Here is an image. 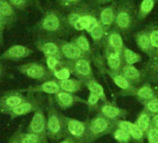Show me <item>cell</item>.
Wrapping results in <instances>:
<instances>
[{
    "label": "cell",
    "mask_w": 158,
    "mask_h": 143,
    "mask_svg": "<svg viewBox=\"0 0 158 143\" xmlns=\"http://www.w3.org/2000/svg\"><path fill=\"white\" fill-rule=\"evenodd\" d=\"M69 26L66 16L55 9H48L44 11L40 21L35 24V31L37 34L48 35L56 37H65L69 35Z\"/></svg>",
    "instance_id": "obj_1"
},
{
    "label": "cell",
    "mask_w": 158,
    "mask_h": 143,
    "mask_svg": "<svg viewBox=\"0 0 158 143\" xmlns=\"http://www.w3.org/2000/svg\"><path fill=\"white\" fill-rule=\"evenodd\" d=\"M67 22L76 31L89 32L98 22V10L89 3H83L72 10L66 15Z\"/></svg>",
    "instance_id": "obj_2"
},
{
    "label": "cell",
    "mask_w": 158,
    "mask_h": 143,
    "mask_svg": "<svg viewBox=\"0 0 158 143\" xmlns=\"http://www.w3.org/2000/svg\"><path fill=\"white\" fill-rule=\"evenodd\" d=\"M138 10L132 0H121L116 8L114 27L124 35H129L136 27Z\"/></svg>",
    "instance_id": "obj_3"
},
{
    "label": "cell",
    "mask_w": 158,
    "mask_h": 143,
    "mask_svg": "<svg viewBox=\"0 0 158 143\" xmlns=\"http://www.w3.org/2000/svg\"><path fill=\"white\" fill-rule=\"evenodd\" d=\"M47 109V128L48 138L52 140H59L65 136L63 114L60 113L55 106L54 98L48 97Z\"/></svg>",
    "instance_id": "obj_4"
},
{
    "label": "cell",
    "mask_w": 158,
    "mask_h": 143,
    "mask_svg": "<svg viewBox=\"0 0 158 143\" xmlns=\"http://www.w3.org/2000/svg\"><path fill=\"white\" fill-rule=\"evenodd\" d=\"M114 127L115 121H112L98 113L89 122L86 143H93L98 138L111 134Z\"/></svg>",
    "instance_id": "obj_5"
},
{
    "label": "cell",
    "mask_w": 158,
    "mask_h": 143,
    "mask_svg": "<svg viewBox=\"0 0 158 143\" xmlns=\"http://www.w3.org/2000/svg\"><path fill=\"white\" fill-rule=\"evenodd\" d=\"M44 100L40 102L35 111L34 112V115L29 123L27 127V131L34 133L40 137L42 143H48V128H47V117L45 115L44 111Z\"/></svg>",
    "instance_id": "obj_6"
},
{
    "label": "cell",
    "mask_w": 158,
    "mask_h": 143,
    "mask_svg": "<svg viewBox=\"0 0 158 143\" xmlns=\"http://www.w3.org/2000/svg\"><path fill=\"white\" fill-rule=\"evenodd\" d=\"M65 136L73 137L76 143H86L89 122L80 121L63 114Z\"/></svg>",
    "instance_id": "obj_7"
},
{
    "label": "cell",
    "mask_w": 158,
    "mask_h": 143,
    "mask_svg": "<svg viewBox=\"0 0 158 143\" xmlns=\"http://www.w3.org/2000/svg\"><path fill=\"white\" fill-rule=\"evenodd\" d=\"M17 70L23 76L38 82H45L53 79L52 72L41 63L27 62L17 66Z\"/></svg>",
    "instance_id": "obj_8"
},
{
    "label": "cell",
    "mask_w": 158,
    "mask_h": 143,
    "mask_svg": "<svg viewBox=\"0 0 158 143\" xmlns=\"http://www.w3.org/2000/svg\"><path fill=\"white\" fill-rule=\"evenodd\" d=\"M65 65L70 68L72 76H73L75 78L81 79L83 81L94 78L90 58H81L75 60H65Z\"/></svg>",
    "instance_id": "obj_9"
},
{
    "label": "cell",
    "mask_w": 158,
    "mask_h": 143,
    "mask_svg": "<svg viewBox=\"0 0 158 143\" xmlns=\"http://www.w3.org/2000/svg\"><path fill=\"white\" fill-rule=\"evenodd\" d=\"M60 38L56 36L37 34L35 47L44 54V56H56L63 59L60 52Z\"/></svg>",
    "instance_id": "obj_10"
},
{
    "label": "cell",
    "mask_w": 158,
    "mask_h": 143,
    "mask_svg": "<svg viewBox=\"0 0 158 143\" xmlns=\"http://www.w3.org/2000/svg\"><path fill=\"white\" fill-rule=\"evenodd\" d=\"M37 94H38L37 96H34V93H28V98L24 102L13 108L11 111H10L7 113V115L10 116V119L14 120L18 117L24 116L32 112H35L37 106L40 104V102H42L44 100V98L40 95V93Z\"/></svg>",
    "instance_id": "obj_11"
},
{
    "label": "cell",
    "mask_w": 158,
    "mask_h": 143,
    "mask_svg": "<svg viewBox=\"0 0 158 143\" xmlns=\"http://www.w3.org/2000/svg\"><path fill=\"white\" fill-rule=\"evenodd\" d=\"M27 98L28 96L26 97L23 92L21 91V89H13L4 92V94L0 98V113L7 114L13 108L24 102Z\"/></svg>",
    "instance_id": "obj_12"
},
{
    "label": "cell",
    "mask_w": 158,
    "mask_h": 143,
    "mask_svg": "<svg viewBox=\"0 0 158 143\" xmlns=\"http://www.w3.org/2000/svg\"><path fill=\"white\" fill-rule=\"evenodd\" d=\"M116 8H117V3L114 1L112 4L100 8L98 10L99 22H101V24L103 26V28L107 33L114 26Z\"/></svg>",
    "instance_id": "obj_13"
},
{
    "label": "cell",
    "mask_w": 158,
    "mask_h": 143,
    "mask_svg": "<svg viewBox=\"0 0 158 143\" xmlns=\"http://www.w3.org/2000/svg\"><path fill=\"white\" fill-rule=\"evenodd\" d=\"M98 113L112 120L117 121L119 119H124L127 115V112L125 109L120 108L116 103L112 101L102 102L98 110Z\"/></svg>",
    "instance_id": "obj_14"
},
{
    "label": "cell",
    "mask_w": 158,
    "mask_h": 143,
    "mask_svg": "<svg viewBox=\"0 0 158 143\" xmlns=\"http://www.w3.org/2000/svg\"><path fill=\"white\" fill-rule=\"evenodd\" d=\"M60 47L61 56L65 60H75L81 58H90L87 54H85L72 41H66L60 39Z\"/></svg>",
    "instance_id": "obj_15"
},
{
    "label": "cell",
    "mask_w": 158,
    "mask_h": 143,
    "mask_svg": "<svg viewBox=\"0 0 158 143\" xmlns=\"http://www.w3.org/2000/svg\"><path fill=\"white\" fill-rule=\"evenodd\" d=\"M34 50L28 47L22 46V45H15L11 46L7 48L1 55L0 59L4 60H20L25 58H28L33 54Z\"/></svg>",
    "instance_id": "obj_16"
},
{
    "label": "cell",
    "mask_w": 158,
    "mask_h": 143,
    "mask_svg": "<svg viewBox=\"0 0 158 143\" xmlns=\"http://www.w3.org/2000/svg\"><path fill=\"white\" fill-rule=\"evenodd\" d=\"M53 98H54L55 102L58 104V106L61 110H67L77 103L87 104V100H84L80 97H78L75 94L65 92L62 90H60V92L55 94L53 96Z\"/></svg>",
    "instance_id": "obj_17"
},
{
    "label": "cell",
    "mask_w": 158,
    "mask_h": 143,
    "mask_svg": "<svg viewBox=\"0 0 158 143\" xmlns=\"http://www.w3.org/2000/svg\"><path fill=\"white\" fill-rule=\"evenodd\" d=\"M23 93H46L48 95H55L60 91V87L59 85V81L56 79H50L45 82H41V84L36 86H32L27 88L21 89Z\"/></svg>",
    "instance_id": "obj_18"
},
{
    "label": "cell",
    "mask_w": 158,
    "mask_h": 143,
    "mask_svg": "<svg viewBox=\"0 0 158 143\" xmlns=\"http://www.w3.org/2000/svg\"><path fill=\"white\" fill-rule=\"evenodd\" d=\"M105 73L116 85V87H118L121 89V92L119 93V95L121 96H126L127 93H128L136 88V86H134L121 72H114L110 69H105Z\"/></svg>",
    "instance_id": "obj_19"
},
{
    "label": "cell",
    "mask_w": 158,
    "mask_h": 143,
    "mask_svg": "<svg viewBox=\"0 0 158 143\" xmlns=\"http://www.w3.org/2000/svg\"><path fill=\"white\" fill-rule=\"evenodd\" d=\"M124 41L122 34L119 30H117L114 26L107 33L105 44H104V49H110L115 52L122 53L124 48Z\"/></svg>",
    "instance_id": "obj_20"
},
{
    "label": "cell",
    "mask_w": 158,
    "mask_h": 143,
    "mask_svg": "<svg viewBox=\"0 0 158 143\" xmlns=\"http://www.w3.org/2000/svg\"><path fill=\"white\" fill-rule=\"evenodd\" d=\"M121 73L136 87H137V85L141 84L144 81V79L146 78L144 70L139 71L134 65H128V64L124 63V65L121 69Z\"/></svg>",
    "instance_id": "obj_21"
},
{
    "label": "cell",
    "mask_w": 158,
    "mask_h": 143,
    "mask_svg": "<svg viewBox=\"0 0 158 143\" xmlns=\"http://www.w3.org/2000/svg\"><path fill=\"white\" fill-rule=\"evenodd\" d=\"M126 96H132L137 98V100L140 102L143 100H151L156 97V92L153 90L150 84H142L139 87H136L133 90L129 91L126 94Z\"/></svg>",
    "instance_id": "obj_22"
},
{
    "label": "cell",
    "mask_w": 158,
    "mask_h": 143,
    "mask_svg": "<svg viewBox=\"0 0 158 143\" xmlns=\"http://www.w3.org/2000/svg\"><path fill=\"white\" fill-rule=\"evenodd\" d=\"M104 59L110 70L114 72H121V69L124 65L122 53L110 49H104Z\"/></svg>",
    "instance_id": "obj_23"
},
{
    "label": "cell",
    "mask_w": 158,
    "mask_h": 143,
    "mask_svg": "<svg viewBox=\"0 0 158 143\" xmlns=\"http://www.w3.org/2000/svg\"><path fill=\"white\" fill-rule=\"evenodd\" d=\"M134 38L137 43L138 47L150 58L151 53H152V47H151V42H150V37H149L147 27L145 29H142L137 32L134 35Z\"/></svg>",
    "instance_id": "obj_24"
},
{
    "label": "cell",
    "mask_w": 158,
    "mask_h": 143,
    "mask_svg": "<svg viewBox=\"0 0 158 143\" xmlns=\"http://www.w3.org/2000/svg\"><path fill=\"white\" fill-rule=\"evenodd\" d=\"M89 34L93 41L94 48H101L102 47H104L107 32L100 22L89 32Z\"/></svg>",
    "instance_id": "obj_25"
},
{
    "label": "cell",
    "mask_w": 158,
    "mask_h": 143,
    "mask_svg": "<svg viewBox=\"0 0 158 143\" xmlns=\"http://www.w3.org/2000/svg\"><path fill=\"white\" fill-rule=\"evenodd\" d=\"M59 85L60 87V90L73 93V94H75L76 92L80 91L85 87L83 80L75 78V77L59 81Z\"/></svg>",
    "instance_id": "obj_26"
},
{
    "label": "cell",
    "mask_w": 158,
    "mask_h": 143,
    "mask_svg": "<svg viewBox=\"0 0 158 143\" xmlns=\"http://www.w3.org/2000/svg\"><path fill=\"white\" fill-rule=\"evenodd\" d=\"M147 29L152 47L150 59H154L158 56V23H152L147 26Z\"/></svg>",
    "instance_id": "obj_27"
},
{
    "label": "cell",
    "mask_w": 158,
    "mask_h": 143,
    "mask_svg": "<svg viewBox=\"0 0 158 143\" xmlns=\"http://www.w3.org/2000/svg\"><path fill=\"white\" fill-rule=\"evenodd\" d=\"M0 13L8 19L10 26L13 25L18 20L17 10L10 5L8 0H0Z\"/></svg>",
    "instance_id": "obj_28"
},
{
    "label": "cell",
    "mask_w": 158,
    "mask_h": 143,
    "mask_svg": "<svg viewBox=\"0 0 158 143\" xmlns=\"http://www.w3.org/2000/svg\"><path fill=\"white\" fill-rule=\"evenodd\" d=\"M84 84H85V87L89 89V92L97 95L101 100L102 102H105V101H108V99L105 95V92H104V89L102 87V85L94 78H91V79H89V80H86L84 81Z\"/></svg>",
    "instance_id": "obj_29"
},
{
    "label": "cell",
    "mask_w": 158,
    "mask_h": 143,
    "mask_svg": "<svg viewBox=\"0 0 158 143\" xmlns=\"http://www.w3.org/2000/svg\"><path fill=\"white\" fill-rule=\"evenodd\" d=\"M72 42H73L79 48H80L85 54H87L89 57H91L94 53V48L91 47L89 40L86 36V35H78L72 39Z\"/></svg>",
    "instance_id": "obj_30"
},
{
    "label": "cell",
    "mask_w": 158,
    "mask_h": 143,
    "mask_svg": "<svg viewBox=\"0 0 158 143\" xmlns=\"http://www.w3.org/2000/svg\"><path fill=\"white\" fill-rule=\"evenodd\" d=\"M145 134L149 131V129L152 126V114L147 112L145 109H143L139 114L138 115L137 119L134 122Z\"/></svg>",
    "instance_id": "obj_31"
},
{
    "label": "cell",
    "mask_w": 158,
    "mask_h": 143,
    "mask_svg": "<svg viewBox=\"0 0 158 143\" xmlns=\"http://www.w3.org/2000/svg\"><path fill=\"white\" fill-rule=\"evenodd\" d=\"M146 78L152 83L158 82V59H150L146 66L143 68Z\"/></svg>",
    "instance_id": "obj_32"
},
{
    "label": "cell",
    "mask_w": 158,
    "mask_h": 143,
    "mask_svg": "<svg viewBox=\"0 0 158 143\" xmlns=\"http://www.w3.org/2000/svg\"><path fill=\"white\" fill-rule=\"evenodd\" d=\"M155 0H141L138 10V20H144L152 10Z\"/></svg>",
    "instance_id": "obj_33"
},
{
    "label": "cell",
    "mask_w": 158,
    "mask_h": 143,
    "mask_svg": "<svg viewBox=\"0 0 158 143\" xmlns=\"http://www.w3.org/2000/svg\"><path fill=\"white\" fill-rule=\"evenodd\" d=\"M122 57H123L124 63L128 64V65H134L135 63L141 61V56L139 53H137V52L131 50L130 48L127 47L126 46L123 48Z\"/></svg>",
    "instance_id": "obj_34"
},
{
    "label": "cell",
    "mask_w": 158,
    "mask_h": 143,
    "mask_svg": "<svg viewBox=\"0 0 158 143\" xmlns=\"http://www.w3.org/2000/svg\"><path fill=\"white\" fill-rule=\"evenodd\" d=\"M112 136L118 142V143H130L132 140V137L131 135L127 132L126 130L119 128L115 125V127L114 128V130L112 131Z\"/></svg>",
    "instance_id": "obj_35"
},
{
    "label": "cell",
    "mask_w": 158,
    "mask_h": 143,
    "mask_svg": "<svg viewBox=\"0 0 158 143\" xmlns=\"http://www.w3.org/2000/svg\"><path fill=\"white\" fill-rule=\"evenodd\" d=\"M18 137L21 141V143H42V140L39 136L31 133V132H23L22 130L18 129L16 131Z\"/></svg>",
    "instance_id": "obj_36"
},
{
    "label": "cell",
    "mask_w": 158,
    "mask_h": 143,
    "mask_svg": "<svg viewBox=\"0 0 158 143\" xmlns=\"http://www.w3.org/2000/svg\"><path fill=\"white\" fill-rule=\"evenodd\" d=\"M46 58V64L47 67L51 71H56L57 69L60 68L61 66L64 65L65 59L56 57V56H45Z\"/></svg>",
    "instance_id": "obj_37"
},
{
    "label": "cell",
    "mask_w": 158,
    "mask_h": 143,
    "mask_svg": "<svg viewBox=\"0 0 158 143\" xmlns=\"http://www.w3.org/2000/svg\"><path fill=\"white\" fill-rule=\"evenodd\" d=\"M52 74H53V78H55L58 81L69 79L70 76H72L71 70H70V68L67 65H65V62H64L63 66H61L60 68L57 69L56 71H53Z\"/></svg>",
    "instance_id": "obj_38"
},
{
    "label": "cell",
    "mask_w": 158,
    "mask_h": 143,
    "mask_svg": "<svg viewBox=\"0 0 158 143\" xmlns=\"http://www.w3.org/2000/svg\"><path fill=\"white\" fill-rule=\"evenodd\" d=\"M140 103L143 105L144 109L147 112H149L152 115L158 114V96L148 100L140 101Z\"/></svg>",
    "instance_id": "obj_39"
},
{
    "label": "cell",
    "mask_w": 158,
    "mask_h": 143,
    "mask_svg": "<svg viewBox=\"0 0 158 143\" xmlns=\"http://www.w3.org/2000/svg\"><path fill=\"white\" fill-rule=\"evenodd\" d=\"M100 100H101V99L97 95H95V94H93L91 92L89 93V95L88 97V100H87V105H88V107L89 108V110L91 112L92 111H97L98 112L99 107H100V105H99Z\"/></svg>",
    "instance_id": "obj_40"
},
{
    "label": "cell",
    "mask_w": 158,
    "mask_h": 143,
    "mask_svg": "<svg viewBox=\"0 0 158 143\" xmlns=\"http://www.w3.org/2000/svg\"><path fill=\"white\" fill-rule=\"evenodd\" d=\"M84 0H58L60 8L65 10H72L79 5L83 4Z\"/></svg>",
    "instance_id": "obj_41"
},
{
    "label": "cell",
    "mask_w": 158,
    "mask_h": 143,
    "mask_svg": "<svg viewBox=\"0 0 158 143\" xmlns=\"http://www.w3.org/2000/svg\"><path fill=\"white\" fill-rule=\"evenodd\" d=\"M8 1L17 11H23L32 5L27 0H8Z\"/></svg>",
    "instance_id": "obj_42"
},
{
    "label": "cell",
    "mask_w": 158,
    "mask_h": 143,
    "mask_svg": "<svg viewBox=\"0 0 158 143\" xmlns=\"http://www.w3.org/2000/svg\"><path fill=\"white\" fill-rule=\"evenodd\" d=\"M148 143H158V128L152 125L146 134Z\"/></svg>",
    "instance_id": "obj_43"
},
{
    "label": "cell",
    "mask_w": 158,
    "mask_h": 143,
    "mask_svg": "<svg viewBox=\"0 0 158 143\" xmlns=\"http://www.w3.org/2000/svg\"><path fill=\"white\" fill-rule=\"evenodd\" d=\"M9 26H10V23L9 22L8 19L0 13V45H2L3 38H4V32Z\"/></svg>",
    "instance_id": "obj_44"
},
{
    "label": "cell",
    "mask_w": 158,
    "mask_h": 143,
    "mask_svg": "<svg viewBox=\"0 0 158 143\" xmlns=\"http://www.w3.org/2000/svg\"><path fill=\"white\" fill-rule=\"evenodd\" d=\"M114 0H89V4L91 5L92 7H98L101 5L108 4L111 2H114Z\"/></svg>",
    "instance_id": "obj_45"
},
{
    "label": "cell",
    "mask_w": 158,
    "mask_h": 143,
    "mask_svg": "<svg viewBox=\"0 0 158 143\" xmlns=\"http://www.w3.org/2000/svg\"><path fill=\"white\" fill-rule=\"evenodd\" d=\"M60 143H76V141L69 136H64L63 138L60 141Z\"/></svg>",
    "instance_id": "obj_46"
},
{
    "label": "cell",
    "mask_w": 158,
    "mask_h": 143,
    "mask_svg": "<svg viewBox=\"0 0 158 143\" xmlns=\"http://www.w3.org/2000/svg\"><path fill=\"white\" fill-rule=\"evenodd\" d=\"M9 143H21V141H20V139H19L18 135H17L16 132L11 136V137L9 140Z\"/></svg>",
    "instance_id": "obj_47"
},
{
    "label": "cell",
    "mask_w": 158,
    "mask_h": 143,
    "mask_svg": "<svg viewBox=\"0 0 158 143\" xmlns=\"http://www.w3.org/2000/svg\"><path fill=\"white\" fill-rule=\"evenodd\" d=\"M152 125L158 128V114L152 115Z\"/></svg>",
    "instance_id": "obj_48"
},
{
    "label": "cell",
    "mask_w": 158,
    "mask_h": 143,
    "mask_svg": "<svg viewBox=\"0 0 158 143\" xmlns=\"http://www.w3.org/2000/svg\"><path fill=\"white\" fill-rule=\"evenodd\" d=\"M34 1H35V6H36L39 10H42V8H41V6H40V0H34Z\"/></svg>",
    "instance_id": "obj_49"
},
{
    "label": "cell",
    "mask_w": 158,
    "mask_h": 143,
    "mask_svg": "<svg viewBox=\"0 0 158 143\" xmlns=\"http://www.w3.org/2000/svg\"><path fill=\"white\" fill-rule=\"evenodd\" d=\"M2 72H3V67H2V64L0 63V77H1V75H2Z\"/></svg>",
    "instance_id": "obj_50"
},
{
    "label": "cell",
    "mask_w": 158,
    "mask_h": 143,
    "mask_svg": "<svg viewBox=\"0 0 158 143\" xmlns=\"http://www.w3.org/2000/svg\"><path fill=\"white\" fill-rule=\"evenodd\" d=\"M27 1H29L31 4H33V3H35V1H34V0H27Z\"/></svg>",
    "instance_id": "obj_51"
},
{
    "label": "cell",
    "mask_w": 158,
    "mask_h": 143,
    "mask_svg": "<svg viewBox=\"0 0 158 143\" xmlns=\"http://www.w3.org/2000/svg\"><path fill=\"white\" fill-rule=\"evenodd\" d=\"M156 95L158 96V89H157V91H156Z\"/></svg>",
    "instance_id": "obj_52"
},
{
    "label": "cell",
    "mask_w": 158,
    "mask_h": 143,
    "mask_svg": "<svg viewBox=\"0 0 158 143\" xmlns=\"http://www.w3.org/2000/svg\"><path fill=\"white\" fill-rule=\"evenodd\" d=\"M158 59V56H157V57H156V58H155L154 59Z\"/></svg>",
    "instance_id": "obj_53"
}]
</instances>
